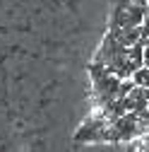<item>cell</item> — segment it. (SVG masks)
<instances>
[{"label":"cell","mask_w":149,"mask_h":152,"mask_svg":"<svg viewBox=\"0 0 149 152\" xmlns=\"http://www.w3.org/2000/svg\"><path fill=\"white\" fill-rule=\"evenodd\" d=\"M147 22H149V10H147Z\"/></svg>","instance_id":"6da1fadb"}]
</instances>
